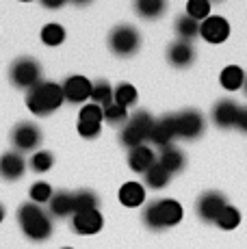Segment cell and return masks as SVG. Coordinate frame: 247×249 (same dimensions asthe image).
<instances>
[{
    "label": "cell",
    "instance_id": "1",
    "mask_svg": "<svg viewBox=\"0 0 247 249\" xmlns=\"http://www.w3.org/2000/svg\"><path fill=\"white\" fill-rule=\"evenodd\" d=\"M63 102H65L63 89L56 83H39L33 89H28V93H26L28 111L33 115H39V117L54 113Z\"/></svg>",
    "mask_w": 247,
    "mask_h": 249
},
{
    "label": "cell",
    "instance_id": "2",
    "mask_svg": "<svg viewBox=\"0 0 247 249\" xmlns=\"http://www.w3.org/2000/svg\"><path fill=\"white\" fill-rule=\"evenodd\" d=\"M182 206L180 202H176L172 197H165V199H156L145 206L143 210V221L150 230H165V228H172L178 226L182 221Z\"/></svg>",
    "mask_w": 247,
    "mask_h": 249
},
{
    "label": "cell",
    "instance_id": "3",
    "mask_svg": "<svg viewBox=\"0 0 247 249\" xmlns=\"http://www.w3.org/2000/svg\"><path fill=\"white\" fill-rule=\"evenodd\" d=\"M18 221H20L22 232H24L26 238H31V241L41 243V241H46V238H50V234H52L50 217L33 202L20 206V210H18Z\"/></svg>",
    "mask_w": 247,
    "mask_h": 249
},
{
    "label": "cell",
    "instance_id": "4",
    "mask_svg": "<svg viewBox=\"0 0 247 249\" xmlns=\"http://www.w3.org/2000/svg\"><path fill=\"white\" fill-rule=\"evenodd\" d=\"M108 46L117 56H132L141 48V35L130 24H120L108 35Z\"/></svg>",
    "mask_w": 247,
    "mask_h": 249
},
{
    "label": "cell",
    "instance_id": "5",
    "mask_svg": "<svg viewBox=\"0 0 247 249\" xmlns=\"http://www.w3.org/2000/svg\"><path fill=\"white\" fill-rule=\"evenodd\" d=\"M9 78L16 87L22 89H33L35 85L41 83V65L31 56H22L9 70Z\"/></svg>",
    "mask_w": 247,
    "mask_h": 249
},
{
    "label": "cell",
    "instance_id": "6",
    "mask_svg": "<svg viewBox=\"0 0 247 249\" xmlns=\"http://www.w3.org/2000/svg\"><path fill=\"white\" fill-rule=\"evenodd\" d=\"M174 126H176V137H182L191 141V139L202 137L206 122H204V115L199 111L187 108V111H180L174 115Z\"/></svg>",
    "mask_w": 247,
    "mask_h": 249
},
{
    "label": "cell",
    "instance_id": "7",
    "mask_svg": "<svg viewBox=\"0 0 247 249\" xmlns=\"http://www.w3.org/2000/svg\"><path fill=\"white\" fill-rule=\"evenodd\" d=\"M226 206H228V199L223 197L219 191H206V193L199 195V199L195 202V213L202 221L215 223Z\"/></svg>",
    "mask_w": 247,
    "mask_h": 249
},
{
    "label": "cell",
    "instance_id": "8",
    "mask_svg": "<svg viewBox=\"0 0 247 249\" xmlns=\"http://www.w3.org/2000/svg\"><path fill=\"white\" fill-rule=\"evenodd\" d=\"M199 37L208 44H223L230 37V24L221 16H211L199 22Z\"/></svg>",
    "mask_w": 247,
    "mask_h": 249
},
{
    "label": "cell",
    "instance_id": "9",
    "mask_svg": "<svg viewBox=\"0 0 247 249\" xmlns=\"http://www.w3.org/2000/svg\"><path fill=\"white\" fill-rule=\"evenodd\" d=\"M11 143L18 152H33L41 143V132L35 124H18L11 132Z\"/></svg>",
    "mask_w": 247,
    "mask_h": 249
},
{
    "label": "cell",
    "instance_id": "10",
    "mask_svg": "<svg viewBox=\"0 0 247 249\" xmlns=\"http://www.w3.org/2000/svg\"><path fill=\"white\" fill-rule=\"evenodd\" d=\"M91 87H93L91 80L85 78V76H78V74L70 76V78L61 85L63 98L72 104H83V102H87V100H91Z\"/></svg>",
    "mask_w": 247,
    "mask_h": 249
},
{
    "label": "cell",
    "instance_id": "11",
    "mask_svg": "<svg viewBox=\"0 0 247 249\" xmlns=\"http://www.w3.org/2000/svg\"><path fill=\"white\" fill-rule=\"evenodd\" d=\"M104 226V217L102 213L96 210H83V213H74L72 214V228L76 234H83V236H91L98 234Z\"/></svg>",
    "mask_w": 247,
    "mask_h": 249
},
{
    "label": "cell",
    "instance_id": "12",
    "mask_svg": "<svg viewBox=\"0 0 247 249\" xmlns=\"http://www.w3.org/2000/svg\"><path fill=\"white\" fill-rule=\"evenodd\" d=\"M176 137V126H174V115H165L160 119H154V126H152L148 141L156 147H165L172 145V139Z\"/></svg>",
    "mask_w": 247,
    "mask_h": 249
},
{
    "label": "cell",
    "instance_id": "13",
    "mask_svg": "<svg viewBox=\"0 0 247 249\" xmlns=\"http://www.w3.org/2000/svg\"><path fill=\"white\" fill-rule=\"evenodd\" d=\"M239 104L234 100H219L212 108V122L219 128H236V117H239Z\"/></svg>",
    "mask_w": 247,
    "mask_h": 249
},
{
    "label": "cell",
    "instance_id": "14",
    "mask_svg": "<svg viewBox=\"0 0 247 249\" xmlns=\"http://www.w3.org/2000/svg\"><path fill=\"white\" fill-rule=\"evenodd\" d=\"M167 61L174 65V68H189L195 61V48H193L189 41H174L172 46L167 48Z\"/></svg>",
    "mask_w": 247,
    "mask_h": 249
},
{
    "label": "cell",
    "instance_id": "15",
    "mask_svg": "<svg viewBox=\"0 0 247 249\" xmlns=\"http://www.w3.org/2000/svg\"><path fill=\"white\" fill-rule=\"evenodd\" d=\"M26 162L20 152H4L0 156V178L4 180H18L24 176Z\"/></svg>",
    "mask_w": 247,
    "mask_h": 249
},
{
    "label": "cell",
    "instance_id": "16",
    "mask_svg": "<svg viewBox=\"0 0 247 249\" xmlns=\"http://www.w3.org/2000/svg\"><path fill=\"white\" fill-rule=\"evenodd\" d=\"M154 162H156V154L152 152V147L145 145V143L128 152V165H130V169L137 171V174H145Z\"/></svg>",
    "mask_w": 247,
    "mask_h": 249
},
{
    "label": "cell",
    "instance_id": "17",
    "mask_svg": "<svg viewBox=\"0 0 247 249\" xmlns=\"http://www.w3.org/2000/svg\"><path fill=\"white\" fill-rule=\"evenodd\" d=\"M156 160H159L160 165H163L172 176L178 174V171H182L184 165H187L184 152L178 150L176 145H165V147H160V154L156 156Z\"/></svg>",
    "mask_w": 247,
    "mask_h": 249
},
{
    "label": "cell",
    "instance_id": "18",
    "mask_svg": "<svg viewBox=\"0 0 247 249\" xmlns=\"http://www.w3.org/2000/svg\"><path fill=\"white\" fill-rule=\"evenodd\" d=\"M117 197H120V202L124 206H128V208H137V206H141L145 202V186L141 184V182L130 180V182H126V184H122Z\"/></svg>",
    "mask_w": 247,
    "mask_h": 249
},
{
    "label": "cell",
    "instance_id": "19",
    "mask_svg": "<svg viewBox=\"0 0 247 249\" xmlns=\"http://www.w3.org/2000/svg\"><path fill=\"white\" fill-rule=\"evenodd\" d=\"M174 28H176V35H178L180 41H189V44H191L195 37H199V22H195L193 18H189L187 13H184V16H178Z\"/></svg>",
    "mask_w": 247,
    "mask_h": 249
},
{
    "label": "cell",
    "instance_id": "20",
    "mask_svg": "<svg viewBox=\"0 0 247 249\" xmlns=\"http://www.w3.org/2000/svg\"><path fill=\"white\" fill-rule=\"evenodd\" d=\"M48 204H50V213L59 219L74 214V193H54Z\"/></svg>",
    "mask_w": 247,
    "mask_h": 249
},
{
    "label": "cell",
    "instance_id": "21",
    "mask_svg": "<svg viewBox=\"0 0 247 249\" xmlns=\"http://www.w3.org/2000/svg\"><path fill=\"white\" fill-rule=\"evenodd\" d=\"M135 11L139 13L143 20H156L167 11V2L165 0H137Z\"/></svg>",
    "mask_w": 247,
    "mask_h": 249
},
{
    "label": "cell",
    "instance_id": "22",
    "mask_svg": "<svg viewBox=\"0 0 247 249\" xmlns=\"http://www.w3.org/2000/svg\"><path fill=\"white\" fill-rule=\"evenodd\" d=\"M219 83H221V87L228 91H239L245 83V71L241 70L239 65H228V68L221 70Z\"/></svg>",
    "mask_w": 247,
    "mask_h": 249
},
{
    "label": "cell",
    "instance_id": "23",
    "mask_svg": "<svg viewBox=\"0 0 247 249\" xmlns=\"http://www.w3.org/2000/svg\"><path fill=\"white\" fill-rule=\"evenodd\" d=\"M143 178H145V184H148L150 189H165V186L169 184V180H172V174L156 160L154 165L143 174Z\"/></svg>",
    "mask_w": 247,
    "mask_h": 249
},
{
    "label": "cell",
    "instance_id": "24",
    "mask_svg": "<svg viewBox=\"0 0 247 249\" xmlns=\"http://www.w3.org/2000/svg\"><path fill=\"white\" fill-rule=\"evenodd\" d=\"M137 100H139V93H137V89L132 87L130 83H120L115 89H113V102L120 104L124 108L132 107Z\"/></svg>",
    "mask_w": 247,
    "mask_h": 249
},
{
    "label": "cell",
    "instance_id": "25",
    "mask_svg": "<svg viewBox=\"0 0 247 249\" xmlns=\"http://www.w3.org/2000/svg\"><path fill=\"white\" fill-rule=\"evenodd\" d=\"M41 41L50 48H56L65 41V28L56 22H50L41 28Z\"/></svg>",
    "mask_w": 247,
    "mask_h": 249
},
{
    "label": "cell",
    "instance_id": "26",
    "mask_svg": "<svg viewBox=\"0 0 247 249\" xmlns=\"http://www.w3.org/2000/svg\"><path fill=\"white\" fill-rule=\"evenodd\" d=\"M120 141H122V145H126L128 150H135V147H139V145H143L145 141H148V137L143 135V132L139 130V128H135V126H130V124L126 122V126L122 128V135H120Z\"/></svg>",
    "mask_w": 247,
    "mask_h": 249
},
{
    "label": "cell",
    "instance_id": "27",
    "mask_svg": "<svg viewBox=\"0 0 247 249\" xmlns=\"http://www.w3.org/2000/svg\"><path fill=\"white\" fill-rule=\"evenodd\" d=\"M217 226H219L221 230H236L241 226V213H239V208H234V206H230L228 204L226 208L221 210V214L217 217Z\"/></svg>",
    "mask_w": 247,
    "mask_h": 249
},
{
    "label": "cell",
    "instance_id": "28",
    "mask_svg": "<svg viewBox=\"0 0 247 249\" xmlns=\"http://www.w3.org/2000/svg\"><path fill=\"white\" fill-rule=\"evenodd\" d=\"M91 102L98 104V107H106V104L113 102V87L106 83V80H98V83H93Z\"/></svg>",
    "mask_w": 247,
    "mask_h": 249
},
{
    "label": "cell",
    "instance_id": "29",
    "mask_svg": "<svg viewBox=\"0 0 247 249\" xmlns=\"http://www.w3.org/2000/svg\"><path fill=\"white\" fill-rule=\"evenodd\" d=\"M102 117H104V122H108L111 126H120V124H124L128 119V108L111 102V104H106V107H102Z\"/></svg>",
    "mask_w": 247,
    "mask_h": 249
},
{
    "label": "cell",
    "instance_id": "30",
    "mask_svg": "<svg viewBox=\"0 0 247 249\" xmlns=\"http://www.w3.org/2000/svg\"><path fill=\"white\" fill-rule=\"evenodd\" d=\"M98 208V195L91 191H78L74 193V213L83 210H96Z\"/></svg>",
    "mask_w": 247,
    "mask_h": 249
},
{
    "label": "cell",
    "instance_id": "31",
    "mask_svg": "<svg viewBox=\"0 0 247 249\" xmlns=\"http://www.w3.org/2000/svg\"><path fill=\"white\" fill-rule=\"evenodd\" d=\"M187 16L195 22H204L211 18V2L208 0H189L187 2Z\"/></svg>",
    "mask_w": 247,
    "mask_h": 249
},
{
    "label": "cell",
    "instance_id": "32",
    "mask_svg": "<svg viewBox=\"0 0 247 249\" xmlns=\"http://www.w3.org/2000/svg\"><path fill=\"white\" fill-rule=\"evenodd\" d=\"M28 195H31V202L33 204H48L52 199V195H54V191H52V186L48 182H35V184L31 186V191H28Z\"/></svg>",
    "mask_w": 247,
    "mask_h": 249
},
{
    "label": "cell",
    "instance_id": "33",
    "mask_svg": "<svg viewBox=\"0 0 247 249\" xmlns=\"http://www.w3.org/2000/svg\"><path fill=\"white\" fill-rule=\"evenodd\" d=\"M52 165H54V156H52V152L39 150L31 156V169L37 171V174H46V171H50Z\"/></svg>",
    "mask_w": 247,
    "mask_h": 249
},
{
    "label": "cell",
    "instance_id": "34",
    "mask_svg": "<svg viewBox=\"0 0 247 249\" xmlns=\"http://www.w3.org/2000/svg\"><path fill=\"white\" fill-rule=\"evenodd\" d=\"M128 124H130V126H135V128H139V130L148 137L150 130H152V126H154V117H152L148 111H137V113L130 115Z\"/></svg>",
    "mask_w": 247,
    "mask_h": 249
},
{
    "label": "cell",
    "instance_id": "35",
    "mask_svg": "<svg viewBox=\"0 0 247 249\" xmlns=\"http://www.w3.org/2000/svg\"><path fill=\"white\" fill-rule=\"evenodd\" d=\"M78 122H87V124H102V107L98 104H83V108L78 111Z\"/></svg>",
    "mask_w": 247,
    "mask_h": 249
},
{
    "label": "cell",
    "instance_id": "36",
    "mask_svg": "<svg viewBox=\"0 0 247 249\" xmlns=\"http://www.w3.org/2000/svg\"><path fill=\"white\" fill-rule=\"evenodd\" d=\"M76 130H78V135L83 137V139H96V137L100 135V130H102V124H87V122H78Z\"/></svg>",
    "mask_w": 247,
    "mask_h": 249
},
{
    "label": "cell",
    "instance_id": "37",
    "mask_svg": "<svg viewBox=\"0 0 247 249\" xmlns=\"http://www.w3.org/2000/svg\"><path fill=\"white\" fill-rule=\"evenodd\" d=\"M236 128L241 132H247V107L239 108V117H236Z\"/></svg>",
    "mask_w": 247,
    "mask_h": 249
},
{
    "label": "cell",
    "instance_id": "38",
    "mask_svg": "<svg viewBox=\"0 0 247 249\" xmlns=\"http://www.w3.org/2000/svg\"><path fill=\"white\" fill-rule=\"evenodd\" d=\"M61 4H63V0H54V2H50V0H46V2H44V7L56 9V7H61Z\"/></svg>",
    "mask_w": 247,
    "mask_h": 249
},
{
    "label": "cell",
    "instance_id": "39",
    "mask_svg": "<svg viewBox=\"0 0 247 249\" xmlns=\"http://www.w3.org/2000/svg\"><path fill=\"white\" fill-rule=\"evenodd\" d=\"M2 221H4V206L0 204V223H2Z\"/></svg>",
    "mask_w": 247,
    "mask_h": 249
},
{
    "label": "cell",
    "instance_id": "40",
    "mask_svg": "<svg viewBox=\"0 0 247 249\" xmlns=\"http://www.w3.org/2000/svg\"><path fill=\"white\" fill-rule=\"evenodd\" d=\"M243 89H245V93H247V74H245V83H243Z\"/></svg>",
    "mask_w": 247,
    "mask_h": 249
},
{
    "label": "cell",
    "instance_id": "41",
    "mask_svg": "<svg viewBox=\"0 0 247 249\" xmlns=\"http://www.w3.org/2000/svg\"><path fill=\"white\" fill-rule=\"evenodd\" d=\"M63 249H72V247H63Z\"/></svg>",
    "mask_w": 247,
    "mask_h": 249
}]
</instances>
